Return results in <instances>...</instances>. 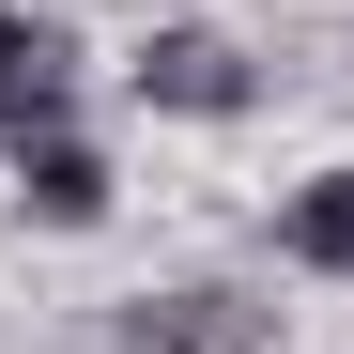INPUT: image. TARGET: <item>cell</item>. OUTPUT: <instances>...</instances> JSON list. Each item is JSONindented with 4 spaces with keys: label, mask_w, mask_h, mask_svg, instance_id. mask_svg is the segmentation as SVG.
Masks as SVG:
<instances>
[{
    "label": "cell",
    "mask_w": 354,
    "mask_h": 354,
    "mask_svg": "<svg viewBox=\"0 0 354 354\" xmlns=\"http://www.w3.org/2000/svg\"><path fill=\"white\" fill-rule=\"evenodd\" d=\"M124 93L139 108H169V124H247L262 108V62L231 31H201V16H169V31H139V62H124Z\"/></svg>",
    "instance_id": "1"
},
{
    "label": "cell",
    "mask_w": 354,
    "mask_h": 354,
    "mask_svg": "<svg viewBox=\"0 0 354 354\" xmlns=\"http://www.w3.org/2000/svg\"><path fill=\"white\" fill-rule=\"evenodd\" d=\"M77 77H93V46L62 16H0V154H16V139H62L77 124Z\"/></svg>",
    "instance_id": "3"
},
{
    "label": "cell",
    "mask_w": 354,
    "mask_h": 354,
    "mask_svg": "<svg viewBox=\"0 0 354 354\" xmlns=\"http://www.w3.org/2000/svg\"><path fill=\"white\" fill-rule=\"evenodd\" d=\"M277 262L354 292V169H308V185H277Z\"/></svg>",
    "instance_id": "5"
},
{
    "label": "cell",
    "mask_w": 354,
    "mask_h": 354,
    "mask_svg": "<svg viewBox=\"0 0 354 354\" xmlns=\"http://www.w3.org/2000/svg\"><path fill=\"white\" fill-rule=\"evenodd\" d=\"M124 354H277V292L262 277H169L124 308Z\"/></svg>",
    "instance_id": "2"
},
{
    "label": "cell",
    "mask_w": 354,
    "mask_h": 354,
    "mask_svg": "<svg viewBox=\"0 0 354 354\" xmlns=\"http://www.w3.org/2000/svg\"><path fill=\"white\" fill-rule=\"evenodd\" d=\"M16 201H31L46 231H108V201H124V185H108V154L62 124V139H16Z\"/></svg>",
    "instance_id": "4"
}]
</instances>
